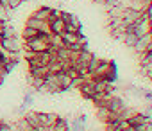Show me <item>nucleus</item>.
<instances>
[{"instance_id": "nucleus-1", "label": "nucleus", "mask_w": 152, "mask_h": 131, "mask_svg": "<svg viewBox=\"0 0 152 131\" xmlns=\"http://www.w3.org/2000/svg\"><path fill=\"white\" fill-rule=\"evenodd\" d=\"M48 36L50 34H45V32H39L36 38H31V40H25V50H31V52H45L48 50L50 43H48Z\"/></svg>"}, {"instance_id": "nucleus-2", "label": "nucleus", "mask_w": 152, "mask_h": 131, "mask_svg": "<svg viewBox=\"0 0 152 131\" xmlns=\"http://www.w3.org/2000/svg\"><path fill=\"white\" fill-rule=\"evenodd\" d=\"M0 49L4 52H13V54H20L22 50V45L18 41L16 36H11V38H0Z\"/></svg>"}, {"instance_id": "nucleus-3", "label": "nucleus", "mask_w": 152, "mask_h": 131, "mask_svg": "<svg viewBox=\"0 0 152 131\" xmlns=\"http://www.w3.org/2000/svg\"><path fill=\"white\" fill-rule=\"evenodd\" d=\"M106 106L109 108V111H111L113 115H120V113H122V110H124L127 104H125V101H124L122 97H118V95H115V93H113V95H109V97H107Z\"/></svg>"}, {"instance_id": "nucleus-4", "label": "nucleus", "mask_w": 152, "mask_h": 131, "mask_svg": "<svg viewBox=\"0 0 152 131\" xmlns=\"http://www.w3.org/2000/svg\"><path fill=\"white\" fill-rule=\"evenodd\" d=\"M79 92H81V95L83 97H86V99H93L95 97V93H97V88H95V81L93 79H88V77H84V81L79 85Z\"/></svg>"}, {"instance_id": "nucleus-5", "label": "nucleus", "mask_w": 152, "mask_h": 131, "mask_svg": "<svg viewBox=\"0 0 152 131\" xmlns=\"http://www.w3.org/2000/svg\"><path fill=\"white\" fill-rule=\"evenodd\" d=\"M152 40V36L147 32V34H143V36H140L138 40H136V43L131 47L132 50H134V54H138V56H141V54H145L147 52V47H148V41Z\"/></svg>"}, {"instance_id": "nucleus-6", "label": "nucleus", "mask_w": 152, "mask_h": 131, "mask_svg": "<svg viewBox=\"0 0 152 131\" xmlns=\"http://www.w3.org/2000/svg\"><path fill=\"white\" fill-rule=\"evenodd\" d=\"M38 118H39V126L41 127L50 129L56 124V120L59 118V115L57 113H43V111H38Z\"/></svg>"}, {"instance_id": "nucleus-7", "label": "nucleus", "mask_w": 152, "mask_h": 131, "mask_svg": "<svg viewBox=\"0 0 152 131\" xmlns=\"http://www.w3.org/2000/svg\"><path fill=\"white\" fill-rule=\"evenodd\" d=\"M25 25H29V27H34V29H38L39 32L50 34V25H48V22H45V20H39V18H36V16H32V15H31V18L27 20V24H25Z\"/></svg>"}, {"instance_id": "nucleus-8", "label": "nucleus", "mask_w": 152, "mask_h": 131, "mask_svg": "<svg viewBox=\"0 0 152 131\" xmlns=\"http://www.w3.org/2000/svg\"><path fill=\"white\" fill-rule=\"evenodd\" d=\"M57 74V81H59V86L63 88V92H66V90H72L73 88V79L66 74V72H56Z\"/></svg>"}, {"instance_id": "nucleus-9", "label": "nucleus", "mask_w": 152, "mask_h": 131, "mask_svg": "<svg viewBox=\"0 0 152 131\" xmlns=\"http://www.w3.org/2000/svg\"><path fill=\"white\" fill-rule=\"evenodd\" d=\"M32 16H36V18H39V20H45V22H50V20H52V7L41 6V7H38V9L32 13Z\"/></svg>"}, {"instance_id": "nucleus-10", "label": "nucleus", "mask_w": 152, "mask_h": 131, "mask_svg": "<svg viewBox=\"0 0 152 131\" xmlns=\"http://www.w3.org/2000/svg\"><path fill=\"white\" fill-rule=\"evenodd\" d=\"M48 25H50V32H54V34H63L66 29V24L63 18H54L48 22Z\"/></svg>"}, {"instance_id": "nucleus-11", "label": "nucleus", "mask_w": 152, "mask_h": 131, "mask_svg": "<svg viewBox=\"0 0 152 131\" xmlns=\"http://www.w3.org/2000/svg\"><path fill=\"white\" fill-rule=\"evenodd\" d=\"M95 115H97V118L104 124V122H107L111 117H113V113L109 111V108L107 106H97V111H95Z\"/></svg>"}, {"instance_id": "nucleus-12", "label": "nucleus", "mask_w": 152, "mask_h": 131, "mask_svg": "<svg viewBox=\"0 0 152 131\" xmlns=\"http://www.w3.org/2000/svg\"><path fill=\"white\" fill-rule=\"evenodd\" d=\"M47 131H72V129H70V122H68L64 117H59V118L56 120V124H54L50 129H47Z\"/></svg>"}, {"instance_id": "nucleus-13", "label": "nucleus", "mask_w": 152, "mask_h": 131, "mask_svg": "<svg viewBox=\"0 0 152 131\" xmlns=\"http://www.w3.org/2000/svg\"><path fill=\"white\" fill-rule=\"evenodd\" d=\"M43 83H45V77H34V76H29V85H31L32 92H41Z\"/></svg>"}, {"instance_id": "nucleus-14", "label": "nucleus", "mask_w": 152, "mask_h": 131, "mask_svg": "<svg viewBox=\"0 0 152 131\" xmlns=\"http://www.w3.org/2000/svg\"><path fill=\"white\" fill-rule=\"evenodd\" d=\"M136 40H138V36H136L132 31L125 29V32H124V38H122V41L125 43V47H132V45L136 43Z\"/></svg>"}, {"instance_id": "nucleus-15", "label": "nucleus", "mask_w": 152, "mask_h": 131, "mask_svg": "<svg viewBox=\"0 0 152 131\" xmlns=\"http://www.w3.org/2000/svg\"><path fill=\"white\" fill-rule=\"evenodd\" d=\"M47 74H48V68H47V67H29V76L45 77Z\"/></svg>"}, {"instance_id": "nucleus-16", "label": "nucleus", "mask_w": 152, "mask_h": 131, "mask_svg": "<svg viewBox=\"0 0 152 131\" xmlns=\"http://www.w3.org/2000/svg\"><path fill=\"white\" fill-rule=\"evenodd\" d=\"M11 36H16V34H15V27L7 20V22H4V27L0 31V38H11Z\"/></svg>"}, {"instance_id": "nucleus-17", "label": "nucleus", "mask_w": 152, "mask_h": 131, "mask_svg": "<svg viewBox=\"0 0 152 131\" xmlns=\"http://www.w3.org/2000/svg\"><path fill=\"white\" fill-rule=\"evenodd\" d=\"M70 129H72V131H88V129H86V124L81 122L77 117H75V118L70 122Z\"/></svg>"}, {"instance_id": "nucleus-18", "label": "nucleus", "mask_w": 152, "mask_h": 131, "mask_svg": "<svg viewBox=\"0 0 152 131\" xmlns=\"http://www.w3.org/2000/svg\"><path fill=\"white\" fill-rule=\"evenodd\" d=\"M38 34H39V31H38V29H34V27H29V25H25V29H23V32H22L23 40H31V38H36Z\"/></svg>"}, {"instance_id": "nucleus-19", "label": "nucleus", "mask_w": 152, "mask_h": 131, "mask_svg": "<svg viewBox=\"0 0 152 131\" xmlns=\"http://www.w3.org/2000/svg\"><path fill=\"white\" fill-rule=\"evenodd\" d=\"M23 2H25V0H6V7H7L9 11H13V9H16V7H20Z\"/></svg>"}, {"instance_id": "nucleus-20", "label": "nucleus", "mask_w": 152, "mask_h": 131, "mask_svg": "<svg viewBox=\"0 0 152 131\" xmlns=\"http://www.w3.org/2000/svg\"><path fill=\"white\" fill-rule=\"evenodd\" d=\"M32 101H34V95H32V92H27V93L23 95V106L27 108V106H29Z\"/></svg>"}, {"instance_id": "nucleus-21", "label": "nucleus", "mask_w": 152, "mask_h": 131, "mask_svg": "<svg viewBox=\"0 0 152 131\" xmlns=\"http://www.w3.org/2000/svg\"><path fill=\"white\" fill-rule=\"evenodd\" d=\"M141 97H143L147 102H152V92H150V90H145V88H143V92H141Z\"/></svg>"}, {"instance_id": "nucleus-22", "label": "nucleus", "mask_w": 152, "mask_h": 131, "mask_svg": "<svg viewBox=\"0 0 152 131\" xmlns=\"http://www.w3.org/2000/svg\"><path fill=\"white\" fill-rule=\"evenodd\" d=\"M145 15H147L148 22L152 24V0H150V2H148V6H147V11H145Z\"/></svg>"}, {"instance_id": "nucleus-23", "label": "nucleus", "mask_w": 152, "mask_h": 131, "mask_svg": "<svg viewBox=\"0 0 152 131\" xmlns=\"http://www.w3.org/2000/svg\"><path fill=\"white\" fill-rule=\"evenodd\" d=\"M143 74H145V76H147V79H148V81L152 83V70H145Z\"/></svg>"}, {"instance_id": "nucleus-24", "label": "nucleus", "mask_w": 152, "mask_h": 131, "mask_svg": "<svg viewBox=\"0 0 152 131\" xmlns=\"http://www.w3.org/2000/svg\"><path fill=\"white\" fill-rule=\"evenodd\" d=\"M4 85V74H0V86Z\"/></svg>"}, {"instance_id": "nucleus-25", "label": "nucleus", "mask_w": 152, "mask_h": 131, "mask_svg": "<svg viewBox=\"0 0 152 131\" xmlns=\"http://www.w3.org/2000/svg\"><path fill=\"white\" fill-rule=\"evenodd\" d=\"M4 7H6L4 4H0V13H2V11H4Z\"/></svg>"}]
</instances>
